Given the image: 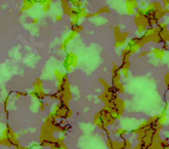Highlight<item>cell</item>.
Wrapping results in <instances>:
<instances>
[{
  "instance_id": "cell-11",
  "label": "cell",
  "mask_w": 169,
  "mask_h": 149,
  "mask_svg": "<svg viewBox=\"0 0 169 149\" xmlns=\"http://www.w3.org/2000/svg\"><path fill=\"white\" fill-rule=\"evenodd\" d=\"M76 35H77V34H76V32H74V31H70V32H69V34H68V36L64 38V41H63V43L61 44V47H60V49H61V50H64V49L68 47V44L70 43V42L73 41V39L76 37Z\"/></svg>"
},
{
  "instance_id": "cell-17",
  "label": "cell",
  "mask_w": 169,
  "mask_h": 149,
  "mask_svg": "<svg viewBox=\"0 0 169 149\" xmlns=\"http://www.w3.org/2000/svg\"><path fill=\"white\" fill-rule=\"evenodd\" d=\"M50 148H51V149H68L67 146H66L64 143H57L56 141L54 142V144H53Z\"/></svg>"
},
{
  "instance_id": "cell-4",
  "label": "cell",
  "mask_w": 169,
  "mask_h": 149,
  "mask_svg": "<svg viewBox=\"0 0 169 149\" xmlns=\"http://www.w3.org/2000/svg\"><path fill=\"white\" fill-rule=\"evenodd\" d=\"M29 95H31L32 98L37 99V100H43V99L48 95L44 92V89H43V82H42L41 79H37V80H35V82H34V91L30 92Z\"/></svg>"
},
{
  "instance_id": "cell-16",
  "label": "cell",
  "mask_w": 169,
  "mask_h": 149,
  "mask_svg": "<svg viewBox=\"0 0 169 149\" xmlns=\"http://www.w3.org/2000/svg\"><path fill=\"white\" fill-rule=\"evenodd\" d=\"M114 88H116V91L118 92V94H122V93H124V91H125V88H124V85L119 81V82H117V84H114V85H112Z\"/></svg>"
},
{
  "instance_id": "cell-9",
  "label": "cell",
  "mask_w": 169,
  "mask_h": 149,
  "mask_svg": "<svg viewBox=\"0 0 169 149\" xmlns=\"http://www.w3.org/2000/svg\"><path fill=\"white\" fill-rule=\"evenodd\" d=\"M119 68H120L122 75L127 78L129 76V69H130V58H122V65L119 66Z\"/></svg>"
},
{
  "instance_id": "cell-7",
  "label": "cell",
  "mask_w": 169,
  "mask_h": 149,
  "mask_svg": "<svg viewBox=\"0 0 169 149\" xmlns=\"http://www.w3.org/2000/svg\"><path fill=\"white\" fill-rule=\"evenodd\" d=\"M120 78H122L120 68H119V66H117L116 63H113V66H112V85L120 81Z\"/></svg>"
},
{
  "instance_id": "cell-27",
  "label": "cell",
  "mask_w": 169,
  "mask_h": 149,
  "mask_svg": "<svg viewBox=\"0 0 169 149\" xmlns=\"http://www.w3.org/2000/svg\"><path fill=\"white\" fill-rule=\"evenodd\" d=\"M16 95L17 97H25V95H29V93H26V92H16Z\"/></svg>"
},
{
  "instance_id": "cell-33",
  "label": "cell",
  "mask_w": 169,
  "mask_h": 149,
  "mask_svg": "<svg viewBox=\"0 0 169 149\" xmlns=\"http://www.w3.org/2000/svg\"><path fill=\"white\" fill-rule=\"evenodd\" d=\"M167 14H168V17H169V12H168V13H167Z\"/></svg>"
},
{
  "instance_id": "cell-18",
  "label": "cell",
  "mask_w": 169,
  "mask_h": 149,
  "mask_svg": "<svg viewBox=\"0 0 169 149\" xmlns=\"http://www.w3.org/2000/svg\"><path fill=\"white\" fill-rule=\"evenodd\" d=\"M83 30V26L81 24H75V25H72V31L79 34V32H81Z\"/></svg>"
},
{
  "instance_id": "cell-1",
  "label": "cell",
  "mask_w": 169,
  "mask_h": 149,
  "mask_svg": "<svg viewBox=\"0 0 169 149\" xmlns=\"http://www.w3.org/2000/svg\"><path fill=\"white\" fill-rule=\"evenodd\" d=\"M93 123H94L98 128H100L101 130H106L107 126L111 125V124H113L114 121L111 118L108 108H107L106 106H104V108H101V110L94 116Z\"/></svg>"
},
{
  "instance_id": "cell-30",
  "label": "cell",
  "mask_w": 169,
  "mask_h": 149,
  "mask_svg": "<svg viewBox=\"0 0 169 149\" xmlns=\"http://www.w3.org/2000/svg\"><path fill=\"white\" fill-rule=\"evenodd\" d=\"M56 19L60 22V21H61V19H62V16H61V14H57V16H56Z\"/></svg>"
},
{
  "instance_id": "cell-32",
  "label": "cell",
  "mask_w": 169,
  "mask_h": 149,
  "mask_svg": "<svg viewBox=\"0 0 169 149\" xmlns=\"http://www.w3.org/2000/svg\"><path fill=\"white\" fill-rule=\"evenodd\" d=\"M47 1H51V3H53V1H54V0H47Z\"/></svg>"
},
{
  "instance_id": "cell-6",
  "label": "cell",
  "mask_w": 169,
  "mask_h": 149,
  "mask_svg": "<svg viewBox=\"0 0 169 149\" xmlns=\"http://www.w3.org/2000/svg\"><path fill=\"white\" fill-rule=\"evenodd\" d=\"M114 35H116L114 45H116L117 48H120V47L125 45V43H126V37H127V32L120 31L119 26H116V27H114Z\"/></svg>"
},
{
  "instance_id": "cell-20",
  "label": "cell",
  "mask_w": 169,
  "mask_h": 149,
  "mask_svg": "<svg viewBox=\"0 0 169 149\" xmlns=\"http://www.w3.org/2000/svg\"><path fill=\"white\" fill-rule=\"evenodd\" d=\"M127 133H129V131L126 130V129H117V130H116V134H118L120 137H124Z\"/></svg>"
},
{
  "instance_id": "cell-25",
  "label": "cell",
  "mask_w": 169,
  "mask_h": 149,
  "mask_svg": "<svg viewBox=\"0 0 169 149\" xmlns=\"http://www.w3.org/2000/svg\"><path fill=\"white\" fill-rule=\"evenodd\" d=\"M8 99H10V97L7 95V97L5 98V100H4V108H5L6 112H7V103H8Z\"/></svg>"
},
{
  "instance_id": "cell-2",
  "label": "cell",
  "mask_w": 169,
  "mask_h": 149,
  "mask_svg": "<svg viewBox=\"0 0 169 149\" xmlns=\"http://www.w3.org/2000/svg\"><path fill=\"white\" fill-rule=\"evenodd\" d=\"M0 144L3 146H8V147H14L19 144V140L17 134L12 130L11 126H6L5 130L3 131L1 136H0Z\"/></svg>"
},
{
  "instance_id": "cell-12",
  "label": "cell",
  "mask_w": 169,
  "mask_h": 149,
  "mask_svg": "<svg viewBox=\"0 0 169 149\" xmlns=\"http://www.w3.org/2000/svg\"><path fill=\"white\" fill-rule=\"evenodd\" d=\"M150 54H154L157 60H162L166 55V50L163 48H154L153 50H150Z\"/></svg>"
},
{
  "instance_id": "cell-22",
  "label": "cell",
  "mask_w": 169,
  "mask_h": 149,
  "mask_svg": "<svg viewBox=\"0 0 169 149\" xmlns=\"http://www.w3.org/2000/svg\"><path fill=\"white\" fill-rule=\"evenodd\" d=\"M55 141L57 143H64V136H58V137H56Z\"/></svg>"
},
{
  "instance_id": "cell-29",
  "label": "cell",
  "mask_w": 169,
  "mask_h": 149,
  "mask_svg": "<svg viewBox=\"0 0 169 149\" xmlns=\"http://www.w3.org/2000/svg\"><path fill=\"white\" fill-rule=\"evenodd\" d=\"M14 149H27V148H26V147L21 146V143H19V144H17V146H14Z\"/></svg>"
},
{
  "instance_id": "cell-3",
  "label": "cell",
  "mask_w": 169,
  "mask_h": 149,
  "mask_svg": "<svg viewBox=\"0 0 169 149\" xmlns=\"http://www.w3.org/2000/svg\"><path fill=\"white\" fill-rule=\"evenodd\" d=\"M53 113L56 116L57 119H68L73 116V110L68 106V104H66L63 102H58L55 105Z\"/></svg>"
},
{
  "instance_id": "cell-15",
  "label": "cell",
  "mask_w": 169,
  "mask_h": 149,
  "mask_svg": "<svg viewBox=\"0 0 169 149\" xmlns=\"http://www.w3.org/2000/svg\"><path fill=\"white\" fill-rule=\"evenodd\" d=\"M108 12H110V10H108V7H107V6H104V7H100V8H99L96 12H94V13H91V17L99 16V14H101V13H108Z\"/></svg>"
},
{
  "instance_id": "cell-5",
  "label": "cell",
  "mask_w": 169,
  "mask_h": 149,
  "mask_svg": "<svg viewBox=\"0 0 169 149\" xmlns=\"http://www.w3.org/2000/svg\"><path fill=\"white\" fill-rule=\"evenodd\" d=\"M76 65H77V55L73 51L67 53L66 58L63 60V63H62L64 71L66 72H72V69L74 67H76Z\"/></svg>"
},
{
  "instance_id": "cell-26",
  "label": "cell",
  "mask_w": 169,
  "mask_h": 149,
  "mask_svg": "<svg viewBox=\"0 0 169 149\" xmlns=\"http://www.w3.org/2000/svg\"><path fill=\"white\" fill-rule=\"evenodd\" d=\"M45 104L43 103V100H39V110H41V111H43L44 110V108H45Z\"/></svg>"
},
{
  "instance_id": "cell-24",
  "label": "cell",
  "mask_w": 169,
  "mask_h": 149,
  "mask_svg": "<svg viewBox=\"0 0 169 149\" xmlns=\"http://www.w3.org/2000/svg\"><path fill=\"white\" fill-rule=\"evenodd\" d=\"M99 82H100L103 86H104V88H106V87H108L110 85L107 84V81H105V80H103V79H99Z\"/></svg>"
},
{
  "instance_id": "cell-31",
  "label": "cell",
  "mask_w": 169,
  "mask_h": 149,
  "mask_svg": "<svg viewBox=\"0 0 169 149\" xmlns=\"http://www.w3.org/2000/svg\"><path fill=\"white\" fill-rule=\"evenodd\" d=\"M37 23H38V18H35L32 21V24H37Z\"/></svg>"
},
{
  "instance_id": "cell-21",
  "label": "cell",
  "mask_w": 169,
  "mask_h": 149,
  "mask_svg": "<svg viewBox=\"0 0 169 149\" xmlns=\"http://www.w3.org/2000/svg\"><path fill=\"white\" fill-rule=\"evenodd\" d=\"M123 142H124V148H125V149H131V148H132V143H131L130 140L125 138V140H123Z\"/></svg>"
},
{
  "instance_id": "cell-23",
  "label": "cell",
  "mask_w": 169,
  "mask_h": 149,
  "mask_svg": "<svg viewBox=\"0 0 169 149\" xmlns=\"http://www.w3.org/2000/svg\"><path fill=\"white\" fill-rule=\"evenodd\" d=\"M164 84H166V86L169 88V72L164 75Z\"/></svg>"
},
{
  "instance_id": "cell-14",
  "label": "cell",
  "mask_w": 169,
  "mask_h": 149,
  "mask_svg": "<svg viewBox=\"0 0 169 149\" xmlns=\"http://www.w3.org/2000/svg\"><path fill=\"white\" fill-rule=\"evenodd\" d=\"M68 3L72 7H76V8L77 7H82V5H83L82 0H68Z\"/></svg>"
},
{
  "instance_id": "cell-13",
  "label": "cell",
  "mask_w": 169,
  "mask_h": 149,
  "mask_svg": "<svg viewBox=\"0 0 169 149\" xmlns=\"http://www.w3.org/2000/svg\"><path fill=\"white\" fill-rule=\"evenodd\" d=\"M37 3H38V0H23V7H22L21 11L23 12V11H25V10L34 7Z\"/></svg>"
},
{
  "instance_id": "cell-8",
  "label": "cell",
  "mask_w": 169,
  "mask_h": 149,
  "mask_svg": "<svg viewBox=\"0 0 169 149\" xmlns=\"http://www.w3.org/2000/svg\"><path fill=\"white\" fill-rule=\"evenodd\" d=\"M127 14H135L136 8L138 7V0H126L125 3Z\"/></svg>"
},
{
  "instance_id": "cell-28",
  "label": "cell",
  "mask_w": 169,
  "mask_h": 149,
  "mask_svg": "<svg viewBox=\"0 0 169 149\" xmlns=\"http://www.w3.org/2000/svg\"><path fill=\"white\" fill-rule=\"evenodd\" d=\"M162 5L164 7H168L169 6V0H162Z\"/></svg>"
},
{
  "instance_id": "cell-10",
  "label": "cell",
  "mask_w": 169,
  "mask_h": 149,
  "mask_svg": "<svg viewBox=\"0 0 169 149\" xmlns=\"http://www.w3.org/2000/svg\"><path fill=\"white\" fill-rule=\"evenodd\" d=\"M107 148L108 149H125L124 148V142H118V141H113L111 137L107 138Z\"/></svg>"
},
{
  "instance_id": "cell-19",
  "label": "cell",
  "mask_w": 169,
  "mask_h": 149,
  "mask_svg": "<svg viewBox=\"0 0 169 149\" xmlns=\"http://www.w3.org/2000/svg\"><path fill=\"white\" fill-rule=\"evenodd\" d=\"M54 75L56 76V80H57V82H58L60 80H62V78H63L66 74L62 73V72H60L58 69H55V71H54Z\"/></svg>"
}]
</instances>
